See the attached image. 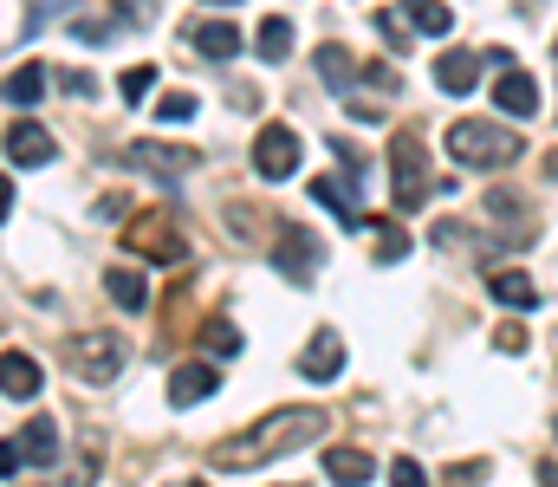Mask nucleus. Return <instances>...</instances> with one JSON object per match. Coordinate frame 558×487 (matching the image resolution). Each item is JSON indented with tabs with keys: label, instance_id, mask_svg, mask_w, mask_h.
<instances>
[{
	"label": "nucleus",
	"instance_id": "1",
	"mask_svg": "<svg viewBox=\"0 0 558 487\" xmlns=\"http://www.w3.org/2000/svg\"><path fill=\"white\" fill-rule=\"evenodd\" d=\"M325 429H331V416L312 410V403H299V410H274V416H254L241 436H228V442L215 449V462H221V468H267V462H279V455L318 442Z\"/></svg>",
	"mask_w": 558,
	"mask_h": 487
},
{
	"label": "nucleus",
	"instance_id": "2",
	"mask_svg": "<svg viewBox=\"0 0 558 487\" xmlns=\"http://www.w3.org/2000/svg\"><path fill=\"white\" fill-rule=\"evenodd\" d=\"M448 157L461 162V169H507V162L526 157V144H520V131H507V124L461 118V124L448 131Z\"/></svg>",
	"mask_w": 558,
	"mask_h": 487
},
{
	"label": "nucleus",
	"instance_id": "3",
	"mask_svg": "<svg viewBox=\"0 0 558 487\" xmlns=\"http://www.w3.org/2000/svg\"><path fill=\"white\" fill-rule=\"evenodd\" d=\"M124 247L137 260H156V267H182L189 260V241L175 228V208H143V215H131L124 221Z\"/></svg>",
	"mask_w": 558,
	"mask_h": 487
},
{
	"label": "nucleus",
	"instance_id": "4",
	"mask_svg": "<svg viewBox=\"0 0 558 487\" xmlns=\"http://www.w3.org/2000/svg\"><path fill=\"white\" fill-rule=\"evenodd\" d=\"M124 357H131L124 331H78V338L65 344V364H72L85 383H111V377L124 370Z\"/></svg>",
	"mask_w": 558,
	"mask_h": 487
},
{
	"label": "nucleus",
	"instance_id": "5",
	"mask_svg": "<svg viewBox=\"0 0 558 487\" xmlns=\"http://www.w3.org/2000/svg\"><path fill=\"white\" fill-rule=\"evenodd\" d=\"M390 182H397V208H422L428 202V150L416 131H403L390 144Z\"/></svg>",
	"mask_w": 558,
	"mask_h": 487
},
{
	"label": "nucleus",
	"instance_id": "6",
	"mask_svg": "<svg viewBox=\"0 0 558 487\" xmlns=\"http://www.w3.org/2000/svg\"><path fill=\"white\" fill-rule=\"evenodd\" d=\"M318 260H325L318 234H312V228H299V221H279V234H274V267H279V273H286L292 287H312Z\"/></svg>",
	"mask_w": 558,
	"mask_h": 487
},
{
	"label": "nucleus",
	"instance_id": "7",
	"mask_svg": "<svg viewBox=\"0 0 558 487\" xmlns=\"http://www.w3.org/2000/svg\"><path fill=\"white\" fill-rule=\"evenodd\" d=\"M254 169H260L267 182L299 175V131H292V124H260V137H254Z\"/></svg>",
	"mask_w": 558,
	"mask_h": 487
},
{
	"label": "nucleus",
	"instance_id": "8",
	"mask_svg": "<svg viewBox=\"0 0 558 487\" xmlns=\"http://www.w3.org/2000/svg\"><path fill=\"white\" fill-rule=\"evenodd\" d=\"M124 169L156 175V182H175V175H189V169H195V150H169V144H131V150H124Z\"/></svg>",
	"mask_w": 558,
	"mask_h": 487
},
{
	"label": "nucleus",
	"instance_id": "9",
	"mask_svg": "<svg viewBox=\"0 0 558 487\" xmlns=\"http://www.w3.org/2000/svg\"><path fill=\"white\" fill-rule=\"evenodd\" d=\"M7 157L20 162V169H39V162L59 157V144H52V131H46V124H33V118H13V131H7Z\"/></svg>",
	"mask_w": 558,
	"mask_h": 487
},
{
	"label": "nucleus",
	"instance_id": "10",
	"mask_svg": "<svg viewBox=\"0 0 558 487\" xmlns=\"http://www.w3.org/2000/svg\"><path fill=\"white\" fill-rule=\"evenodd\" d=\"M344 370V338L338 331H312V344H305V357H299V377L305 383H331Z\"/></svg>",
	"mask_w": 558,
	"mask_h": 487
},
{
	"label": "nucleus",
	"instance_id": "11",
	"mask_svg": "<svg viewBox=\"0 0 558 487\" xmlns=\"http://www.w3.org/2000/svg\"><path fill=\"white\" fill-rule=\"evenodd\" d=\"M39 383H46V370L33 351H0V397L26 403V397H39Z\"/></svg>",
	"mask_w": 558,
	"mask_h": 487
},
{
	"label": "nucleus",
	"instance_id": "12",
	"mask_svg": "<svg viewBox=\"0 0 558 487\" xmlns=\"http://www.w3.org/2000/svg\"><path fill=\"white\" fill-rule=\"evenodd\" d=\"M215 390H221V364H175V377H169V403L175 410H189V403H202Z\"/></svg>",
	"mask_w": 558,
	"mask_h": 487
},
{
	"label": "nucleus",
	"instance_id": "13",
	"mask_svg": "<svg viewBox=\"0 0 558 487\" xmlns=\"http://www.w3.org/2000/svg\"><path fill=\"white\" fill-rule=\"evenodd\" d=\"M59 462V423L52 416H26L20 429V468H52Z\"/></svg>",
	"mask_w": 558,
	"mask_h": 487
},
{
	"label": "nucleus",
	"instance_id": "14",
	"mask_svg": "<svg viewBox=\"0 0 558 487\" xmlns=\"http://www.w3.org/2000/svg\"><path fill=\"white\" fill-rule=\"evenodd\" d=\"M481 65H487L481 52H441V59H435V85H441L448 98H468V92L481 85Z\"/></svg>",
	"mask_w": 558,
	"mask_h": 487
},
{
	"label": "nucleus",
	"instance_id": "15",
	"mask_svg": "<svg viewBox=\"0 0 558 487\" xmlns=\"http://www.w3.org/2000/svg\"><path fill=\"white\" fill-rule=\"evenodd\" d=\"M189 46H195L202 59H234V52H241V26H234V20H195V26H189Z\"/></svg>",
	"mask_w": 558,
	"mask_h": 487
},
{
	"label": "nucleus",
	"instance_id": "16",
	"mask_svg": "<svg viewBox=\"0 0 558 487\" xmlns=\"http://www.w3.org/2000/svg\"><path fill=\"white\" fill-rule=\"evenodd\" d=\"M494 105L507 111V118H533L539 111V85L513 65V72H500V85H494Z\"/></svg>",
	"mask_w": 558,
	"mask_h": 487
},
{
	"label": "nucleus",
	"instance_id": "17",
	"mask_svg": "<svg viewBox=\"0 0 558 487\" xmlns=\"http://www.w3.org/2000/svg\"><path fill=\"white\" fill-rule=\"evenodd\" d=\"M487 215L507 228V241H526V234H533V221H526V202H520L513 188H494V195H487Z\"/></svg>",
	"mask_w": 558,
	"mask_h": 487
},
{
	"label": "nucleus",
	"instance_id": "18",
	"mask_svg": "<svg viewBox=\"0 0 558 487\" xmlns=\"http://www.w3.org/2000/svg\"><path fill=\"white\" fill-rule=\"evenodd\" d=\"M487 293H494L500 306H539V287H533L520 267H500V273H487Z\"/></svg>",
	"mask_w": 558,
	"mask_h": 487
},
{
	"label": "nucleus",
	"instance_id": "19",
	"mask_svg": "<svg viewBox=\"0 0 558 487\" xmlns=\"http://www.w3.org/2000/svg\"><path fill=\"white\" fill-rule=\"evenodd\" d=\"M371 468H377V462H371L364 449H331V455H325V475H331L338 487H364Z\"/></svg>",
	"mask_w": 558,
	"mask_h": 487
},
{
	"label": "nucleus",
	"instance_id": "20",
	"mask_svg": "<svg viewBox=\"0 0 558 487\" xmlns=\"http://www.w3.org/2000/svg\"><path fill=\"white\" fill-rule=\"evenodd\" d=\"M312 202H325L338 221H357V188H351L344 175H318V182H312Z\"/></svg>",
	"mask_w": 558,
	"mask_h": 487
},
{
	"label": "nucleus",
	"instance_id": "21",
	"mask_svg": "<svg viewBox=\"0 0 558 487\" xmlns=\"http://www.w3.org/2000/svg\"><path fill=\"white\" fill-rule=\"evenodd\" d=\"M254 46H260V59H267V65L292 59V20H286V13H267V20H260V33H254Z\"/></svg>",
	"mask_w": 558,
	"mask_h": 487
},
{
	"label": "nucleus",
	"instance_id": "22",
	"mask_svg": "<svg viewBox=\"0 0 558 487\" xmlns=\"http://www.w3.org/2000/svg\"><path fill=\"white\" fill-rule=\"evenodd\" d=\"M105 293H111L124 313H143V306H149V287H143V273H131V267H111V273H105Z\"/></svg>",
	"mask_w": 558,
	"mask_h": 487
},
{
	"label": "nucleus",
	"instance_id": "23",
	"mask_svg": "<svg viewBox=\"0 0 558 487\" xmlns=\"http://www.w3.org/2000/svg\"><path fill=\"white\" fill-rule=\"evenodd\" d=\"M318 78H325V85H351V78H357V59L325 39V46H318Z\"/></svg>",
	"mask_w": 558,
	"mask_h": 487
},
{
	"label": "nucleus",
	"instance_id": "24",
	"mask_svg": "<svg viewBox=\"0 0 558 487\" xmlns=\"http://www.w3.org/2000/svg\"><path fill=\"white\" fill-rule=\"evenodd\" d=\"M403 20H410V26H422V33H435V39L454 26V13H448L441 0H410V7H403Z\"/></svg>",
	"mask_w": 558,
	"mask_h": 487
},
{
	"label": "nucleus",
	"instance_id": "25",
	"mask_svg": "<svg viewBox=\"0 0 558 487\" xmlns=\"http://www.w3.org/2000/svg\"><path fill=\"white\" fill-rule=\"evenodd\" d=\"M39 92H46V72H39V65H20V72L7 78V105H20V111L39 105Z\"/></svg>",
	"mask_w": 558,
	"mask_h": 487
},
{
	"label": "nucleus",
	"instance_id": "26",
	"mask_svg": "<svg viewBox=\"0 0 558 487\" xmlns=\"http://www.w3.org/2000/svg\"><path fill=\"white\" fill-rule=\"evenodd\" d=\"M371 241H377V260H403L410 254V234L397 221H371Z\"/></svg>",
	"mask_w": 558,
	"mask_h": 487
},
{
	"label": "nucleus",
	"instance_id": "27",
	"mask_svg": "<svg viewBox=\"0 0 558 487\" xmlns=\"http://www.w3.org/2000/svg\"><path fill=\"white\" fill-rule=\"evenodd\" d=\"M202 344H208L215 357H234V351H241V331H234V319H208L202 325Z\"/></svg>",
	"mask_w": 558,
	"mask_h": 487
},
{
	"label": "nucleus",
	"instance_id": "28",
	"mask_svg": "<svg viewBox=\"0 0 558 487\" xmlns=\"http://www.w3.org/2000/svg\"><path fill=\"white\" fill-rule=\"evenodd\" d=\"M156 118H162V124H189V118H195V98H189V92H162Z\"/></svg>",
	"mask_w": 558,
	"mask_h": 487
},
{
	"label": "nucleus",
	"instance_id": "29",
	"mask_svg": "<svg viewBox=\"0 0 558 487\" xmlns=\"http://www.w3.org/2000/svg\"><path fill=\"white\" fill-rule=\"evenodd\" d=\"M149 85H156V72H149V65H131V72L118 78V92H124V105H137V98H149Z\"/></svg>",
	"mask_w": 558,
	"mask_h": 487
},
{
	"label": "nucleus",
	"instance_id": "30",
	"mask_svg": "<svg viewBox=\"0 0 558 487\" xmlns=\"http://www.w3.org/2000/svg\"><path fill=\"white\" fill-rule=\"evenodd\" d=\"M390 482H397V487H428V475H422V462L397 455V462H390Z\"/></svg>",
	"mask_w": 558,
	"mask_h": 487
},
{
	"label": "nucleus",
	"instance_id": "31",
	"mask_svg": "<svg viewBox=\"0 0 558 487\" xmlns=\"http://www.w3.org/2000/svg\"><path fill=\"white\" fill-rule=\"evenodd\" d=\"M59 85H65V92H72V98H92V92H98V78H92V72H65V78H59Z\"/></svg>",
	"mask_w": 558,
	"mask_h": 487
},
{
	"label": "nucleus",
	"instance_id": "32",
	"mask_svg": "<svg viewBox=\"0 0 558 487\" xmlns=\"http://www.w3.org/2000/svg\"><path fill=\"white\" fill-rule=\"evenodd\" d=\"M20 475V442H0V482H13Z\"/></svg>",
	"mask_w": 558,
	"mask_h": 487
},
{
	"label": "nucleus",
	"instance_id": "33",
	"mask_svg": "<svg viewBox=\"0 0 558 487\" xmlns=\"http://www.w3.org/2000/svg\"><path fill=\"white\" fill-rule=\"evenodd\" d=\"M364 78H371L377 92H397V72H390V65H364Z\"/></svg>",
	"mask_w": 558,
	"mask_h": 487
},
{
	"label": "nucleus",
	"instance_id": "34",
	"mask_svg": "<svg viewBox=\"0 0 558 487\" xmlns=\"http://www.w3.org/2000/svg\"><path fill=\"white\" fill-rule=\"evenodd\" d=\"M124 208H131V195H105V202H98L105 221H124Z\"/></svg>",
	"mask_w": 558,
	"mask_h": 487
},
{
	"label": "nucleus",
	"instance_id": "35",
	"mask_svg": "<svg viewBox=\"0 0 558 487\" xmlns=\"http://www.w3.org/2000/svg\"><path fill=\"white\" fill-rule=\"evenodd\" d=\"M7 215H13V182L0 175V221H7Z\"/></svg>",
	"mask_w": 558,
	"mask_h": 487
},
{
	"label": "nucleus",
	"instance_id": "36",
	"mask_svg": "<svg viewBox=\"0 0 558 487\" xmlns=\"http://www.w3.org/2000/svg\"><path fill=\"white\" fill-rule=\"evenodd\" d=\"M533 475H539V487H558V462H539Z\"/></svg>",
	"mask_w": 558,
	"mask_h": 487
},
{
	"label": "nucleus",
	"instance_id": "37",
	"mask_svg": "<svg viewBox=\"0 0 558 487\" xmlns=\"http://www.w3.org/2000/svg\"><path fill=\"white\" fill-rule=\"evenodd\" d=\"M52 487H92V468H85V475H72V482H52Z\"/></svg>",
	"mask_w": 558,
	"mask_h": 487
},
{
	"label": "nucleus",
	"instance_id": "38",
	"mask_svg": "<svg viewBox=\"0 0 558 487\" xmlns=\"http://www.w3.org/2000/svg\"><path fill=\"white\" fill-rule=\"evenodd\" d=\"M546 175H558V150H553V157H546Z\"/></svg>",
	"mask_w": 558,
	"mask_h": 487
},
{
	"label": "nucleus",
	"instance_id": "39",
	"mask_svg": "<svg viewBox=\"0 0 558 487\" xmlns=\"http://www.w3.org/2000/svg\"><path fill=\"white\" fill-rule=\"evenodd\" d=\"M208 7H234V0H208Z\"/></svg>",
	"mask_w": 558,
	"mask_h": 487
},
{
	"label": "nucleus",
	"instance_id": "40",
	"mask_svg": "<svg viewBox=\"0 0 558 487\" xmlns=\"http://www.w3.org/2000/svg\"><path fill=\"white\" fill-rule=\"evenodd\" d=\"M553 52H558V46H553Z\"/></svg>",
	"mask_w": 558,
	"mask_h": 487
}]
</instances>
